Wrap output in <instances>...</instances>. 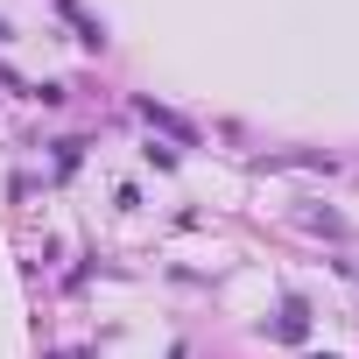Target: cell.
Segmentation results:
<instances>
[{"instance_id": "cell-1", "label": "cell", "mask_w": 359, "mask_h": 359, "mask_svg": "<svg viewBox=\"0 0 359 359\" xmlns=\"http://www.w3.org/2000/svg\"><path fill=\"white\" fill-rule=\"evenodd\" d=\"M275 338H289V345H303V338H310V310H303L296 296L282 303V317H275Z\"/></svg>"}, {"instance_id": "cell-2", "label": "cell", "mask_w": 359, "mask_h": 359, "mask_svg": "<svg viewBox=\"0 0 359 359\" xmlns=\"http://www.w3.org/2000/svg\"><path fill=\"white\" fill-rule=\"evenodd\" d=\"M134 113H141V120H148V127H162V134H176V141H198V134H191V127H184V120H176V113H162V106H155V99H134Z\"/></svg>"}]
</instances>
